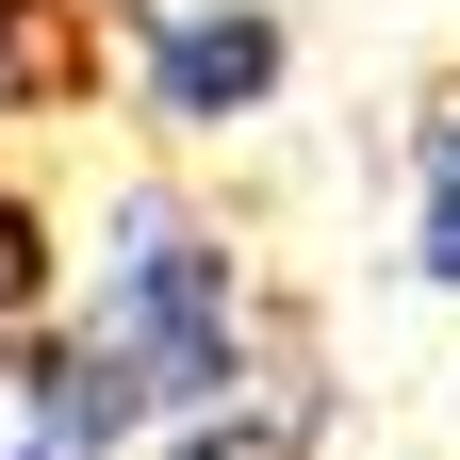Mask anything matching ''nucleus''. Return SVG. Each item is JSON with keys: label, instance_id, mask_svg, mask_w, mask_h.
Instances as JSON below:
<instances>
[{"label": "nucleus", "instance_id": "1", "mask_svg": "<svg viewBox=\"0 0 460 460\" xmlns=\"http://www.w3.org/2000/svg\"><path fill=\"white\" fill-rule=\"evenodd\" d=\"M83 345L148 394V428L164 411H230V394H247V279H230V247H214L198 214L148 198L132 230H115V263H99Z\"/></svg>", "mask_w": 460, "mask_h": 460}, {"label": "nucleus", "instance_id": "2", "mask_svg": "<svg viewBox=\"0 0 460 460\" xmlns=\"http://www.w3.org/2000/svg\"><path fill=\"white\" fill-rule=\"evenodd\" d=\"M263 83H279V17H214V0H198V17L148 33V115H164V132H230Z\"/></svg>", "mask_w": 460, "mask_h": 460}, {"label": "nucleus", "instance_id": "3", "mask_svg": "<svg viewBox=\"0 0 460 460\" xmlns=\"http://www.w3.org/2000/svg\"><path fill=\"white\" fill-rule=\"evenodd\" d=\"M411 263L460 279V99L428 115V148H411Z\"/></svg>", "mask_w": 460, "mask_h": 460}]
</instances>
